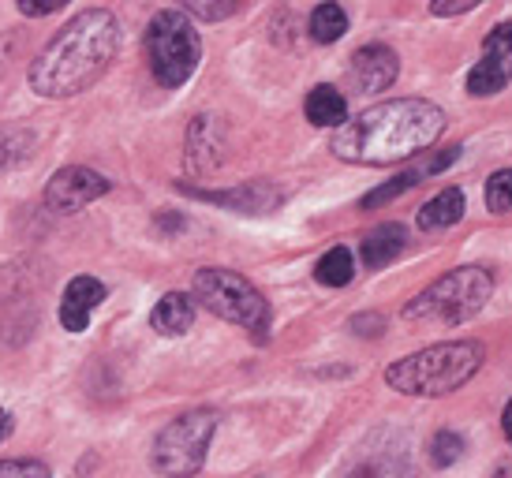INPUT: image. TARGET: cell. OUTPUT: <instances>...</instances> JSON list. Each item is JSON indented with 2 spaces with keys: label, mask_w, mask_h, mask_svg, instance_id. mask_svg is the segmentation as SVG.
<instances>
[{
  "label": "cell",
  "mask_w": 512,
  "mask_h": 478,
  "mask_svg": "<svg viewBox=\"0 0 512 478\" xmlns=\"http://www.w3.org/2000/svg\"><path fill=\"white\" fill-rule=\"evenodd\" d=\"M460 456H464V437L453 434V430L434 434V441H430V460H434V467H453Z\"/></svg>",
  "instance_id": "23"
},
{
  "label": "cell",
  "mask_w": 512,
  "mask_h": 478,
  "mask_svg": "<svg viewBox=\"0 0 512 478\" xmlns=\"http://www.w3.org/2000/svg\"><path fill=\"white\" fill-rule=\"evenodd\" d=\"M15 4H19V12L27 15V19H42V15L60 12L68 0H15Z\"/></svg>",
  "instance_id": "28"
},
{
  "label": "cell",
  "mask_w": 512,
  "mask_h": 478,
  "mask_svg": "<svg viewBox=\"0 0 512 478\" xmlns=\"http://www.w3.org/2000/svg\"><path fill=\"white\" fill-rule=\"evenodd\" d=\"M408 247V232L404 225H378L363 239V266L367 269H385L389 262H397Z\"/></svg>",
  "instance_id": "14"
},
{
  "label": "cell",
  "mask_w": 512,
  "mask_h": 478,
  "mask_svg": "<svg viewBox=\"0 0 512 478\" xmlns=\"http://www.w3.org/2000/svg\"><path fill=\"white\" fill-rule=\"evenodd\" d=\"M120 49V23L113 12L75 15L30 64V86L42 98H75L98 83Z\"/></svg>",
  "instance_id": "2"
},
{
  "label": "cell",
  "mask_w": 512,
  "mask_h": 478,
  "mask_svg": "<svg viewBox=\"0 0 512 478\" xmlns=\"http://www.w3.org/2000/svg\"><path fill=\"white\" fill-rule=\"evenodd\" d=\"M483 0H430V12L441 15V19H449V15H460V12H471V8H479Z\"/></svg>",
  "instance_id": "29"
},
{
  "label": "cell",
  "mask_w": 512,
  "mask_h": 478,
  "mask_svg": "<svg viewBox=\"0 0 512 478\" xmlns=\"http://www.w3.org/2000/svg\"><path fill=\"white\" fill-rule=\"evenodd\" d=\"M464 210H468V198H464V191L460 187H445V191H438V195L430 198L427 206L419 210V228L423 232H441V228L456 225L460 217H464Z\"/></svg>",
  "instance_id": "15"
},
{
  "label": "cell",
  "mask_w": 512,
  "mask_h": 478,
  "mask_svg": "<svg viewBox=\"0 0 512 478\" xmlns=\"http://www.w3.org/2000/svg\"><path fill=\"white\" fill-rule=\"evenodd\" d=\"M187 12L206 19V23H221L228 15L236 12V0H180Z\"/></svg>",
  "instance_id": "25"
},
{
  "label": "cell",
  "mask_w": 512,
  "mask_h": 478,
  "mask_svg": "<svg viewBox=\"0 0 512 478\" xmlns=\"http://www.w3.org/2000/svg\"><path fill=\"white\" fill-rule=\"evenodd\" d=\"M0 478H53L42 460H0Z\"/></svg>",
  "instance_id": "26"
},
{
  "label": "cell",
  "mask_w": 512,
  "mask_h": 478,
  "mask_svg": "<svg viewBox=\"0 0 512 478\" xmlns=\"http://www.w3.org/2000/svg\"><path fill=\"white\" fill-rule=\"evenodd\" d=\"M341 478H415V471L404 445H382V449L363 452Z\"/></svg>",
  "instance_id": "11"
},
{
  "label": "cell",
  "mask_w": 512,
  "mask_h": 478,
  "mask_svg": "<svg viewBox=\"0 0 512 478\" xmlns=\"http://www.w3.org/2000/svg\"><path fill=\"white\" fill-rule=\"evenodd\" d=\"M486 206L494 213L512 210V169H501L486 180Z\"/></svg>",
  "instance_id": "24"
},
{
  "label": "cell",
  "mask_w": 512,
  "mask_h": 478,
  "mask_svg": "<svg viewBox=\"0 0 512 478\" xmlns=\"http://www.w3.org/2000/svg\"><path fill=\"white\" fill-rule=\"evenodd\" d=\"M445 113L434 101L423 98H397L367 109L356 120H344L329 150L348 165H393L404 157L427 154V146L441 139Z\"/></svg>",
  "instance_id": "1"
},
{
  "label": "cell",
  "mask_w": 512,
  "mask_h": 478,
  "mask_svg": "<svg viewBox=\"0 0 512 478\" xmlns=\"http://www.w3.org/2000/svg\"><path fill=\"white\" fill-rule=\"evenodd\" d=\"M456 157H460V146H449V150H441V154H430L423 157L419 165H412L408 172H400V176H393L389 183H382V187H374L370 195H363V202H359V210H378V206H385V202H393L397 195H404V191H412V187H419V183L427 180V176H438L441 169H449Z\"/></svg>",
  "instance_id": "9"
},
{
  "label": "cell",
  "mask_w": 512,
  "mask_h": 478,
  "mask_svg": "<svg viewBox=\"0 0 512 478\" xmlns=\"http://www.w3.org/2000/svg\"><path fill=\"white\" fill-rule=\"evenodd\" d=\"M109 187L113 183L105 180L101 172L68 165V169H60L53 180L45 183V206L57 213H79L83 206L98 202L101 195H109Z\"/></svg>",
  "instance_id": "8"
},
{
  "label": "cell",
  "mask_w": 512,
  "mask_h": 478,
  "mask_svg": "<svg viewBox=\"0 0 512 478\" xmlns=\"http://www.w3.org/2000/svg\"><path fill=\"white\" fill-rule=\"evenodd\" d=\"M146 57H150V71L165 90L184 86L202 60V38L191 15L165 8L150 19L146 27Z\"/></svg>",
  "instance_id": "5"
},
{
  "label": "cell",
  "mask_w": 512,
  "mask_h": 478,
  "mask_svg": "<svg viewBox=\"0 0 512 478\" xmlns=\"http://www.w3.org/2000/svg\"><path fill=\"white\" fill-rule=\"evenodd\" d=\"M191 292L206 310H214L217 318L240 325L251 337L266 340V329H270V303L258 292L255 284L232 273V269L210 266L199 269L195 281H191Z\"/></svg>",
  "instance_id": "6"
},
{
  "label": "cell",
  "mask_w": 512,
  "mask_h": 478,
  "mask_svg": "<svg viewBox=\"0 0 512 478\" xmlns=\"http://www.w3.org/2000/svg\"><path fill=\"white\" fill-rule=\"evenodd\" d=\"M505 83H509V75L501 68V60L494 57H483L468 71V94H475V98H490V94L505 90Z\"/></svg>",
  "instance_id": "20"
},
{
  "label": "cell",
  "mask_w": 512,
  "mask_h": 478,
  "mask_svg": "<svg viewBox=\"0 0 512 478\" xmlns=\"http://www.w3.org/2000/svg\"><path fill=\"white\" fill-rule=\"evenodd\" d=\"M501 426H505V437H509V445H512V400H509V408H505V415H501Z\"/></svg>",
  "instance_id": "31"
},
{
  "label": "cell",
  "mask_w": 512,
  "mask_h": 478,
  "mask_svg": "<svg viewBox=\"0 0 512 478\" xmlns=\"http://www.w3.org/2000/svg\"><path fill=\"white\" fill-rule=\"evenodd\" d=\"M12 426H15L12 415L0 408V441H8V437H12Z\"/></svg>",
  "instance_id": "30"
},
{
  "label": "cell",
  "mask_w": 512,
  "mask_h": 478,
  "mask_svg": "<svg viewBox=\"0 0 512 478\" xmlns=\"http://www.w3.org/2000/svg\"><path fill=\"white\" fill-rule=\"evenodd\" d=\"M191 195L206 198V202H221V206H236V210L247 213H266L281 202V191L270 187V183H247V187H236V191H191Z\"/></svg>",
  "instance_id": "12"
},
{
  "label": "cell",
  "mask_w": 512,
  "mask_h": 478,
  "mask_svg": "<svg viewBox=\"0 0 512 478\" xmlns=\"http://www.w3.org/2000/svg\"><path fill=\"white\" fill-rule=\"evenodd\" d=\"M344 30H348V12H344L337 0H322L311 12V38L314 42H337Z\"/></svg>",
  "instance_id": "19"
},
{
  "label": "cell",
  "mask_w": 512,
  "mask_h": 478,
  "mask_svg": "<svg viewBox=\"0 0 512 478\" xmlns=\"http://www.w3.org/2000/svg\"><path fill=\"white\" fill-rule=\"evenodd\" d=\"M214 430H217V411L210 408L184 411L180 419H172L154 437V449H150L154 471L165 478L199 475L202 464H206V452H210V441H214Z\"/></svg>",
  "instance_id": "7"
},
{
  "label": "cell",
  "mask_w": 512,
  "mask_h": 478,
  "mask_svg": "<svg viewBox=\"0 0 512 478\" xmlns=\"http://www.w3.org/2000/svg\"><path fill=\"white\" fill-rule=\"evenodd\" d=\"M400 75V60L389 45H363L352 57V83L359 86V94H378L389 90Z\"/></svg>",
  "instance_id": "10"
},
{
  "label": "cell",
  "mask_w": 512,
  "mask_h": 478,
  "mask_svg": "<svg viewBox=\"0 0 512 478\" xmlns=\"http://www.w3.org/2000/svg\"><path fill=\"white\" fill-rule=\"evenodd\" d=\"M30 146H34V135H30V131H0V172H8V169H15L19 161H27Z\"/></svg>",
  "instance_id": "21"
},
{
  "label": "cell",
  "mask_w": 512,
  "mask_h": 478,
  "mask_svg": "<svg viewBox=\"0 0 512 478\" xmlns=\"http://www.w3.org/2000/svg\"><path fill=\"white\" fill-rule=\"evenodd\" d=\"M352 277H356V258L348 247H333L314 266V281L326 284V288H344V284H352Z\"/></svg>",
  "instance_id": "18"
},
{
  "label": "cell",
  "mask_w": 512,
  "mask_h": 478,
  "mask_svg": "<svg viewBox=\"0 0 512 478\" xmlns=\"http://www.w3.org/2000/svg\"><path fill=\"white\" fill-rule=\"evenodd\" d=\"M303 109H307V120L314 127H341L348 120V101H344V94L337 86H326V83L314 86Z\"/></svg>",
  "instance_id": "16"
},
{
  "label": "cell",
  "mask_w": 512,
  "mask_h": 478,
  "mask_svg": "<svg viewBox=\"0 0 512 478\" xmlns=\"http://www.w3.org/2000/svg\"><path fill=\"white\" fill-rule=\"evenodd\" d=\"M150 325H154L161 337H184L187 329L195 325V299L184 296V292L161 296L154 314H150Z\"/></svg>",
  "instance_id": "13"
},
{
  "label": "cell",
  "mask_w": 512,
  "mask_h": 478,
  "mask_svg": "<svg viewBox=\"0 0 512 478\" xmlns=\"http://www.w3.org/2000/svg\"><path fill=\"white\" fill-rule=\"evenodd\" d=\"M486 57L494 60H505L512 53V23H501V27H494V34H486Z\"/></svg>",
  "instance_id": "27"
},
{
  "label": "cell",
  "mask_w": 512,
  "mask_h": 478,
  "mask_svg": "<svg viewBox=\"0 0 512 478\" xmlns=\"http://www.w3.org/2000/svg\"><path fill=\"white\" fill-rule=\"evenodd\" d=\"M494 292V277L483 266L449 269L445 277L423 288L419 296L404 307V322L412 325H460L475 318L486 307Z\"/></svg>",
  "instance_id": "4"
},
{
  "label": "cell",
  "mask_w": 512,
  "mask_h": 478,
  "mask_svg": "<svg viewBox=\"0 0 512 478\" xmlns=\"http://www.w3.org/2000/svg\"><path fill=\"white\" fill-rule=\"evenodd\" d=\"M483 359L486 348L479 340H445L408 359H397L385 370V381L404 396H445L464 389L479 374Z\"/></svg>",
  "instance_id": "3"
},
{
  "label": "cell",
  "mask_w": 512,
  "mask_h": 478,
  "mask_svg": "<svg viewBox=\"0 0 512 478\" xmlns=\"http://www.w3.org/2000/svg\"><path fill=\"white\" fill-rule=\"evenodd\" d=\"M101 299H105V284L94 281V277H75V281H68V288H64V303H72V307H79V310L101 307Z\"/></svg>",
  "instance_id": "22"
},
{
  "label": "cell",
  "mask_w": 512,
  "mask_h": 478,
  "mask_svg": "<svg viewBox=\"0 0 512 478\" xmlns=\"http://www.w3.org/2000/svg\"><path fill=\"white\" fill-rule=\"evenodd\" d=\"M210 131H214V120H210V116H199V120L191 124V131H187V161H191L195 172L214 169L206 154H214V161H221V142L210 139Z\"/></svg>",
  "instance_id": "17"
}]
</instances>
